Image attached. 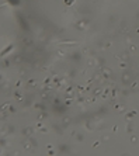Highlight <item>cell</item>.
I'll return each instance as SVG.
<instances>
[{"instance_id": "cell-1", "label": "cell", "mask_w": 139, "mask_h": 156, "mask_svg": "<svg viewBox=\"0 0 139 156\" xmlns=\"http://www.w3.org/2000/svg\"><path fill=\"white\" fill-rule=\"evenodd\" d=\"M11 49H13V45H9V48H6V49H4V51L2 52V54H0V56H2V58H3L4 55H6V54H9V52L11 51Z\"/></svg>"}, {"instance_id": "cell-2", "label": "cell", "mask_w": 139, "mask_h": 156, "mask_svg": "<svg viewBox=\"0 0 139 156\" xmlns=\"http://www.w3.org/2000/svg\"><path fill=\"white\" fill-rule=\"evenodd\" d=\"M9 3L11 4H14V6H17V4H20V0H7Z\"/></svg>"}]
</instances>
